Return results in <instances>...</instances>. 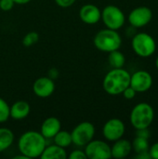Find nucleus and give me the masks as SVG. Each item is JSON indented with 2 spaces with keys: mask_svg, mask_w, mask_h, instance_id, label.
<instances>
[{
  "mask_svg": "<svg viewBox=\"0 0 158 159\" xmlns=\"http://www.w3.org/2000/svg\"><path fill=\"white\" fill-rule=\"evenodd\" d=\"M46 146V138L34 130L24 132L18 141L19 151L29 159L40 157Z\"/></svg>",
  "mask_w": 158,
  "mask_h": 159,
  "instance_id": "obj_1",
  "label": "nucleus"
},
{
  "mask_svg": "<svg viewBox=\"0 0 158 159\" xmlns=\"http://www.w3.org/2000/svg\"><path fill=\"white\" fill-rule=\"evenodd\" d=\"M130 74L124 68H113L109 71L102 81V87L105 92L112 96L122 94L129 86Z\"/></svg>",
  "mask_w": 158,
  "mask_h": 159,
  "instance_id": "obj_2",
  "label": "nucleus"
},
{
  "mask_svg": "<svg viewBox=\"0 0 158 159\" xmlns=\"http://www.w3.org/2000/svg\"><path fill=\"white\" fill-rule=\"evenodd\" d=\"M155 119V110L153 106L147 102H140L136 104L129 116V120L135 129H149Z\"/></svg>",
  "mask_w": 158,
  "mask_h": 159,
  "instance_id": "obj_3",
  "label": "nucleus"
},
{
  "mask_svg": "<svg viewBox=\"0 0 158 159\" xmlns=\"http://www.w3.org/2000/svg\"><path fill=\"white\" fill-rule=\"evenodd\" d=\"M93 43L97 49L109 53L120 48L122 45V38L117 31L106 28L96 34Z\"/></svg>",
  "mask_w": 158,
  "mask_h": 159,
  "instance_id": "obj_4",
  "label": "nucleus"
},
{
  "mask_svg": "<svg viewBox=\"0 0 158 159\" xmlns=\"http://www.w3.org/2000/svg\"><path fill=\"white\" fill-rule=\"evenodd\" d=\"M131 48L136 55L141 58H149L156 50L155 38L147 33L135 34L131 40Z\"/></svg>",
  "mask_w": 158,
  "mask_h": 159,
  "instance_id": "obj_5",
  "label": "nucleus"
},
{
  "mask_svg": "<svg viewBox=\"0 0 158 159\" xmlns=\"http://www.w3.org/2000/svg\"><path fill=\"white\" fill-rule=\"evenodd\" d=\"M106 28L119 30L126 22V16L122 9L114 5L106 6L102 11V19Z\"/></svg>",
  "mask_w": 158,
  "mask_h": 159,
  "instance_id": "obj_6",
  "label": "nucleus"
},
{
  "mask_svg": "<svg viewBox=\"0 0 158 159\" xmlns=\"http://www.w3.org/2000/svg\"><path fill=\"white\" fill-rule=\"evenodd\" d=\"M73 143L78 147L86 146L93 140L95 135V127L88 121L79 123L71 132Z\"/></svg>",
  "mask_w": 158,
  "mask_h": 159,
  "instance_id": "obj_7",
  "label": "nucleus"
},
{
  "mask_svg": "<svg viewBox=\"0 0 158 159\" xmlns=\"http://www.w3.org/2000/svg\"><path fill=\"white\" fill-rule=\"evenodd\" d=\"M85 153L88 159H109L112 157L111 146L101 140L90 141L85 146Z\"/></svg>",
  "mask_w": 158,
  "mask_h": 159,
  "instance_id": "obj_8",
  "label": "nucleus"
},
{
  "mask_svg": "<svg viewBox=\"0 0 158 159\" xmlns=\"http://www.w3.org/2000/svg\"><path fill=\"white\" fill-rule=\"evenodd\" d=\"M153 11L148 7H138L130 11L128 17V20L131 27L142 28L148 25L153 19Z\"/></svg>",
  "mask_w": 158,
  "mask_h": 159,
  "instance_id": "obj_9",
  "label": "nucleus"
},
{
  "mask_svg": "<svg viewBox=\"0 0 158 159\" xmlns=\"http://www.w3.org/2000/svg\"><path fill=\"white\" fill-rule=\"evenodd\" d=\"M154 83L153 76L145 70H139L130 75L129 86L135 89L137 93H143L148 91Z\"/></svg>",
  "mask_w": 158,
  "mask_h": 159,
  "instance_id": "obj_10",
  "label": "nucleus"
},
{
  "mask_svg": "<svg viewBox=\"0 0 158 159\" xmlns=\"http://www.w3.org/2000/svg\"><path fill=\"white\" fill-rule=\"evenodd\" d=\"M126 131L124 122L119 118L109 119L102 128L103 137L109 142H115L121 139Z\"/></svg>",
  "mask_w": 158,
  "mask_h": 159,
  "instance_id": "obj_11",
  "label": "nucleus"
},
{
  "mask_svg": "<svg viewBox=\"0 0 158 159\" xmlns=\"http://www.w3.org/2000/svg\"><path fill=\"white\" fill-rule=\"evenodd\" d=\"M34 93L39 98H47L55 90V83L50 77L41 76L37 78L33 85Z\"/></svg>",
  "mask_w": 158,
  "mask_h": 159,
  "instance_id": "obj_12",
  "label": "nucleus"
},
{
  "mask_svg": "<svg viewBox=\"0 0 158 159\" xmlns=\"http://www.w3.org/2000/svg\"><path fill=\"white\" fill-rule=\"evenodd\" d=\"M79 18L87 24H95L101 20L102 11L93 4H86L79 10Z\"/></svg>",
  "mask_w": 158,
  "mask_h": 159,
  "instance_id": "obj_13",
  "label": "nucleus"
},
{
  "mask_svg": "<svg viewBox=\"0 0 158 159\" xmlns=\"http://www.w3.org/2000/svg\"><path fill=\"white\" fill-rule=\"evenodd\" d=\"M61 129V121L54 116L47 117L41 125L40 133L47 139H53V137Z\"/></svg>",
  "mask_w": 158,
  "mask_h": 159,
  "instance_id": "obj_14",
  "label": "nucleus"
},
{
  "mask_svg": "<svg viewBox=\"0 0 158 159\" xmlns=\"http://www.w3.org/2000/svg\"><path fill=\"white\" fill-rule=\"evenodd\" d=\"M111 147L112 157L115 159H122L129 156L132 150L131 143L126 139H119L115 142Z\"/></svg>",
  "mask_w": 158,
  "mask_h": 159,
  "instance_id": "obj_15",
  "label": "nucleus"
},
{
  "mask_svg": "<svg viewBox=\"0 0 158 159\" xmlns=\"http://www.w3.org/2000/svg\"><path fill=\"white\" fill-rule=\"evenodd\" d=\"M9 112L11 118L15 120H21L29 116L31 112V107L27 102L18 101L10 106Z\"/></svg>",
  "mask_w": 158,
  "mask_h": 159,
  "instance_id": "obj_16",
  "label": "nucleus"
},
{
  "mask_svg": "<svg viewBox=\"0 0 158 159\" xmlns=\"http://www.w3.org/2000/svg\"><path fill=\"white\" fill-rule=\"evenodd\" d=\"M66 157L67 153L65 148H62L57 144L46 146L40 156L41 159H65Z\"/></svg>",
  "mask_w": 158,
  "mask_h": 159,
  "instance_id": "obj_17",
  "label": "nucleus"
},
{
  "mask_svg": "<svg viewBox=\"0 0 158 159\" xmlns=\"http://www.w3.org/2000/svg\"><path fill=\"white\" fill-rule=\"evenodd\" d=\"M14 142V134L7 128H0V153L11 146Z\"/></svg>",
  "mask_w": 158,
  "mask_h": 159,
  "instance_id": "obj_18",
  "label": "nucleus"
},
{
  "mask_svg": "<svg viewBox=\"0 0 158 159\" xmlns=\"http://www.w3.org/2000/svg\"><path fill=\"white\" fill-rule=\"evenodd\" d=\"M108 61L112 68H123L126 63V58L119 49H116L109 52Z\"/></svg>",
  "mask_w": 158,
  "mask_h": 159,
  "instance_id": "obj_19",
  "label": "nucleus"
},
{
  "mask_svg": "<svg viewBox=\"0 0 158 159\" xmlns=\"http://www.w3.org/2000/svg\"><path fill=\"white\" fill-rule=\"evenodd\" d=\"M54 143L62 147V148H66L69 147L72 143H73V140H72V135L71 132H68L66 130H60L54 137Z\"/></svg>",
  "mask_w": 158,
  "mask_h": 159,
  "instance_id": "obj_20",
  "label": "nucleus"
},
{
  "mask_svg": "<svg viewBox=\"0 0 158 159\" xmlns=\"http://www.w3.org/2000/svg\"><path fill=\"white\" fill-rule=\"evenodd\" d=\"M131 145H132V150L136 154L147 152L149 151V148H150L149 140L142 138V137H138V136H136V138L133 140V142L131 143Z\"/></svg>",
  "mask_w": 158,
  "mask_h": 159,
  "instance_id": "obj_21",
  "label": "nucleus"
},
{
  "mask_svg": "<svg viewBox=\"0 0 158 159\" xmlns=\"http://www.w3.org/2000/svg\"><path fill=\"white\" fill-rule=\"evenodd\" d=\"M10 106L8 103L0 97V123L6 122L10 117V112H9Z\"/></svg>",
  "mask_w": 158,
  "mask_h": 159,
  "instance_id": "obj_22",
  "label": "nucleus"
},
{
  "mask_svg": "<svg viewBox=\"0 0 158 159\" xmlns=\"http://www.w3.org/2000/svg\"><path fill=\"white\" fill-rule=\"evenodd\" d=\"M39 40V34L36 32H29L26 34L22 39V44L24 47H31L34 45Z\"/></svg>",
  "mask_w": 158,
  "mask_h": 159,
  "instance_id": "obj_23",
  "label": "nucleus"
},
{
  "mask_svg": "<svg viewBox=\"0 0 158 159\" xmlns=\"http://www.w3.org/2000/svg\"><path fill=\"white\" fill-rule=\"evenodd\" d=\"M15 3L13 0H0V9L3 11H9L13 8Z\"/></svg>",
  "mask_w": 158,
  "mask_h": 159,
  "instance_id": "obj_24",
  "label": "nucleus"
},
{
  "mask_svg": "<svg viewBox=\"0 0 158 159\" xmlns=\"http://www.w3.org/2000/svg\"><path fill=\"white\" fill-rule=\"evenodd\" d=\"M122 94H123V96H124L125 99H127V100H132V99L135 98L137 92L135 91L134 89H132L130 86H129L127 89H125V90L122 92Z\"/></svg>",
  "mask_w": 158,
  "mask_h": 159,
  "instance_id": "obj_25",
  "label": "nucleus"
},
{
  "mask_svg": "<svg viewBox=\"0 0 158 159\" xmlns=\"http://www.w3.org/2000/svg\"><path fill=\"white\" fill-rule=\"evenodd\" d=\"M69 158L88 159V157H87V155H86L85 151H82V150H74V151H73V152L69 155Z\"/></svg>",
  "mask_w": 158,
  "mask_h": 159,
  "instance_id": "obj_26",
  "label": "nucleus"
},
{
  "mask_svg": "<svg viewBox=\"0 0 158 159\" xmlns=\"http://www.w3.org/2000/svg\"><path fill=\"white\" fill-rule=\"evenodd\" d=\"M136 136L149 140L151 133H150L148 129H136Z\"/></svg>",
  "mask_w": 158,
  "mask_h": 159,
  "instance_id": "obj_27",
  "label": "nucleus"
},
{
  "mask_svg": "<svg viewBox=\"0 0 158 159\" xmlns=\"http://www.w3.org/2000/svg\"><path fill=\"white\" fill-rule=\"evenodd\" d=\"M149 154L151 159H158V142L154 143L149 148Z\"/></svg>",
  "mask_w": 158,
  "mask_h": 159,
  "instance_id": "obj_28",
  "label": "nucleus"
},
{
  "mask_svg": "<svg viewBox=\"0 0 158 159\" xmlns=\"http://www.w3.org/2000/svg\"><path fill=\"white\" fill-rule=\"evenodd\" d=\"M76 0H55L56 4L61 7H69L75 3Z\"/></svg>",
  "mask_w": 158,
  "mask_h": 159,
  "instance_id": "obj_29",
  "label": "nucleus"
},
{
  "mask_svg": "<svg viewBox=\"0 0 158 159\" xmlns=\"http://www.w3.org/2000/svg\"><path fill=\"white\" fill-rule=\"evenodd\" d=\"M135 158H137V159H151V157H150L149 151H147V152H142V153H140V154H136V156H135Z\"/></svg>",
  "mask_w": 158,
  "mask_h": 159,
  "instance_id": "obj_30",
  "label": "nucleus"
},
{
  "mask_svg": "<svg viewBox=\"0 0 158 159\" xmlns=\"http://www.w3.org/2000/svg\"><path fill=\"white\" fill-rule=\"evenodd\" d=\"M57 76H58V71L56 69H50L48 73V77H50L51 79H55Z\"/></svg>",
  "mask_w": 158,
  "mask_h": 159,
  "instance_id": "obj_31",
  "label": "nucleus"
},
{
  "mask_svg": "<svg viewBox=\"0 0 158 159\" xmlns=\"http://www.w3.org/2000/svg\"><path fill=\"white\" fill-rule=\"evenodd\" d=\"M13 1L17 5H25V4H28L29 2H31L32 0H13Z\"/></svg>",
  "mask_w": 158,
  "mask_h": 159,
  "instance_id": "obj_32",
  "label": "nucleus"
},
{
  "mask_svg": "<svg viewBox=\"0 0 158 159\" xmlns=\"http://www.w3.org/2000/svg\"><path fill=\"white\" fill-rule=\"evenodd\" d=\"M156 69L158 70V57L156 58Z\"/></svg>",
  "mask_w": 158,
  "mask_h": 159,
  "instance_id": "obj_33",
  "label": "nucleus"
}]
</instances>
